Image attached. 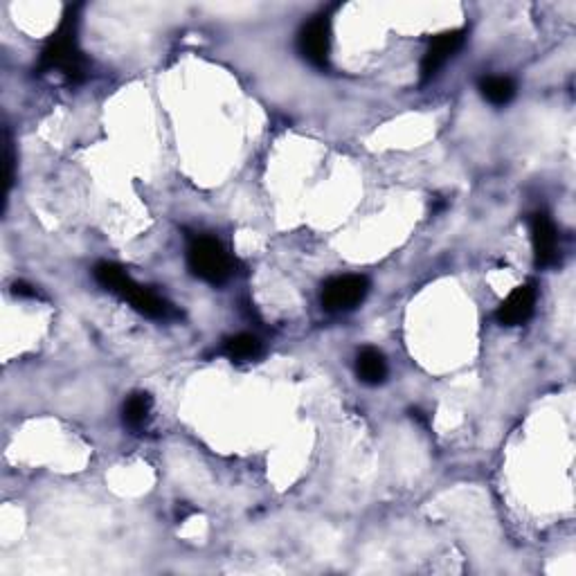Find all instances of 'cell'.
<instances>
[{
	"instance_id": "6da1fadb",
	"label": "cell",
	"mask_w": 576,
	"mask_h": 576,
	"mask_svg": "<svg viewBox=\"0 0 576 576\" xmlns=\"http://www.w3.org/2000/svg\"><path fill=\"white\" fill-rule=\"evenodd\" d=\"M79 7H68V12L63 14V21L57 27V32L50 36V41L45 43L39 59V72L48 75V72H57L68 84H79L84 79L86 61L84 54L79 50L77 39V27H79Z\"/></svg>"
},
{
	"instance_id": "7a4b0ae2",
	"label": "cell",
	"mask_w": 576,
	"mask_h": 576,
	"mask_svg": "<svg viewBox=\"0 0 576 576\" xmlns=\"http://www.w3.org/2000/svg\"><path fill=\"white\" fill-rule=\"evenodd\" d=\"M95 279L99 286L115 293L117 297H122L124 302H129L135 311L147 315V318L169 320L171 315H174V306H171L165 297L140 286L122 266L111 264V261H102V264L95 266Z\"/></svg>"
},
{
	"instance_id": "3957f363",
	"label": "cell",
	"mask_w": 576,
	"mask_h": 576,
	"mask_svg": "<svg viewBox=\"0 0 576 576\" xmlns=\"http://www.w3.org/2000/svg\"><path fill=\"white\" fill-rule=\"evenodd\" d=\"M187 266L192 275L207 284L219 286L232 273V259L212 237H196L187 248Z\"/></svg>"
},
{
	"instance_id": "277c9868",
	"label": "cell",
	"mask_w": 576,
	"mask_h": 576,
	"mask_svg": "<svg viewBox=\"0 0 576 576\" xmlns=\"http://www.w3.org/2000/svg\"><path fill=\"white\" fill-rule=\"evenodd\" d=\"M369 293V282L363 275H340L322 286V306L331 313L351 311L363 304Z\"/></svg>"
},
{
	"instance_id": "5b68a950",
	"label": "cell",
	"mask_w": 576,
	"mask_h": 576,
	"mask_svg": "<svg viewBox=\"0 0 576 576\" xmlns=\"http://www.w3.org/2000/svg\"><path fill=\"white\" fill-rule=\"evenodd\" d=\"M297 50L315 68L329 66L331 52V21L327 16H318L306 23L297 34Z\"/></svg>"
},
{
	"instance_id": "8992f818",
	"label": "cell",
	"mask_w": 576,
	"mask_h": 576,
	"mask_svg": "<svg viewBox=\"0 0 576 576\" xmlns=\"http://www.w3.org/2000/svg\"><path fill=\"white\" fill-rule=\"evenodd\" d=\"M464 43V32L462 30H450L435 36L430 41L428 50L423 52L421 59V79L430 81L439 75V70L446 66V61L453 57V54L462 48Z\"/></svg>"
},
{
	"instance_id": "52a82bcc",
	"label": "cell",
	"mask_w": 576,
	"mask_h": 576,
	"mask_svg": "<svg viewBox=\"0 0 576 576\" xmlns=\"http://www.w3.org/2000/svg\"><path fill=\"white\" fill-rule=\"evenodd\" d=\"M531 246H534V257L538 266H554L558 259V232L554 221L545 212L531 214L529 219Z\"/></svg>"
},
{
	"instance_id": "ba28073f",
	"label": "cell",
	"mask_w": 576,
	"mask_h": 576,
	"mask_svg": "<svg viewBox=\"0 0 576 576\" xmlns=\"http://www.w3.org/2000/svg\"><path fill=\"white\" fill-rule=\"evenodd\" d=\"M536 286L534 284H522L513 291L507 300H504L498 311H495V318L502 324V327H520L525 324L536 309Z\"/></svg>"
},
{
	"instance_id": "9c48e42d",
	"label": "cell",
	"mask_w": 576,
	"mask_h": 576,
	"mask_svg": "<svg viewBox=\"0 0 576 576\" xmlns=\"http://www.w3.org/2000/svg\"><path fill=\"white\" fill-rule=\"evenodd\" d=\"M356 376L365 385H381L387 378V360L381 351L374 347H365L356 356Z\"/></svg>"
},
{
	"instance_id": "30bf717a",
	"label": "cell",
	"mask_w": 576,
	"mask_h": 576,
	"mask_svg": "<svg viewBox=\"0 0 576 576\" xmlns=\"http://www.w3.org/2000/svg\"><path fill=\"white\" fill-rule=\"evenodd\" d=\"M153 401L147 392H135L122 405V421L129 430H142L151 417Z\"/></svg>"
},
{
	"instance_id": "8fae6325",
	"label": "cell",
	"mask_w": 576,
	"mask_h": 576,
	"mask_svg": "<svg viewBox=\"0 0 576 576\" xmlns=\"http://www.w3.org/2000/svg\"><path fill=\"white\" fill-rule=\"evenodd\" d=\"M223 354L228 356L232 363H248L261 356V342L252 333H237L223 342Z\"/></svg>"
},
{
	"instance_id": "7c38bea8",
	"label": "cell",
	"mask_w": 576,
	"mask_h": 576,
	"mask_svg": "<svg viewBox=\"0 0 576 576\" xmlns=\"http://www.w3.org/2000/svg\"><path fill=\"white\" fill-rule=\"evenodd\" d=\"M480 93L491 106H507L516 97V84L509 77H484L480 81Z\"/></svg>"
},
{
	"instance_id": "4fadbf2b",
	"label": "cell",
	"mask_w": 576,
	"mask_h": 576,
	"mask_svg": "<svg viewBox=\"0 0 576 576\" xmlns=\"http://www.w3.org/2000/svg\"><path fill=\"white\" fill-rule=\"evenodd\" d=\"M12 293H14L16 297H36V295H39V293H36L34 286L25 284V282H16V284L12 286Z\"/></svg>"
}]
</instances>
